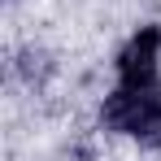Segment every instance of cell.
I'll use <instances>...</instances> for the list:
<instances>
[{
	"mask_svg": "<svg viewBox=\"0 0 161 161\" xmlns=\"http://www.w3.org/2000/svg\"><path fill=\"white\" fill-rule=\"evenodd\" d=\"M157 57H161V31L157 26H144L139 35H131V44L122 48L118 57V79L122 87H157Z\"/></svg>",
	"mask_w": 161,
	"mask_h": 161,
	"instance_id": "cell-2",
	"label": "cell"
},
{
	"mask_svg": "<svg viewBox=\"0 0 161 161\" xmlns=\"http://www.w3.org/2000/svg\"><path fill=\"white\" fill-rule=\"evenodd\" d=\"M100 118H105V126H113V131H122V135H135V139L157 144L161 139V92L157 87H144V92L118 87L105 100Z\"/></svg>",
	"mask_w": 161,
	"mask_h": 161,
	"instance_id": "cell-1",
	"label": "cell"
}]
</instances>
